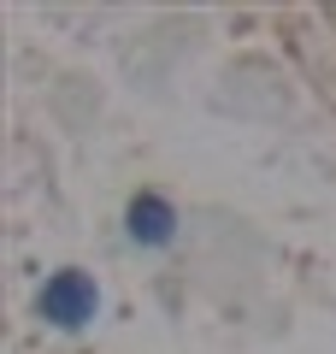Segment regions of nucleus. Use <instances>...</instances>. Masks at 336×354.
<instances>
[{
    "label": "nucleus",
    "instance_id": "obj_1",
    "mask_svg": "<svg viewBox=\"0 0 336 354\" xmlns=\"http://www.w3.org/2000/svg\"><path fill=\"white\" fill-rule=\"evenodd\" d=\"M95 307H100V290L83 278V272H59V278H48V290H41V319H53L59 330L88 325Z\"/></svg>",
    "mask_w": 336,
    "mask_h": 354
},
{
    "label": "nucleus",
    "instance_id": "obj_2",
    "mask_svg": "<svg viewBox=\"0 0 336 354\" xmlns=\"http://www.w3.org/2000/svg\"><path fill=\"white\" fill-rule=\"evenodd\" d=\"M130 236H136L142 248H165V242L177 236L171 201H160V195H136V201H130Z\"/></svg>",
    "mask_w": 336,
    "mask_h": 354
}]
</instances>
